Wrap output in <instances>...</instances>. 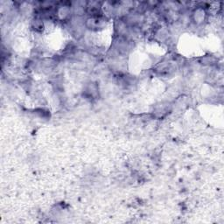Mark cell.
<instances>
[{"mask_svg": "<svg viewBox=\"0 0 224 224\" xmlns=\"http://www.w3.org/2000/svg\"><path fill=\"white\" fill-rule=\"evenodd\" d=\"M205 11L203 9H201L199 8L197 10L194 11V12L193 13V19L195 23L197 24H201L202 23L205 19Z\"/></svg>", "mask_w": 224, "mask_h": 224, "instance_id": "6da1fadb", "label": "cell"}, {"mask_svg": "<svg viewBox=\"0 0 224 224\" xmlns=\"http://www.w3.org/2000/svg\"><path fill=\"white\" fill-rule=\"evenodd\" d=\"M33 27L38 30V31H40L41 29H43V23L40 19H34L33 20Z\"/></svg>", "mask_w": 224, "mask_h": 224, "instance_id": "7a4b0ae2", "label": "cell"}]
</instances>
